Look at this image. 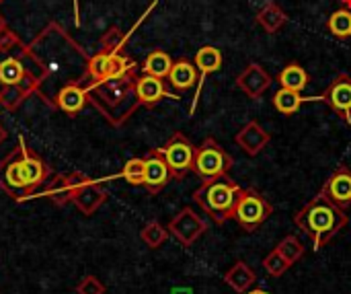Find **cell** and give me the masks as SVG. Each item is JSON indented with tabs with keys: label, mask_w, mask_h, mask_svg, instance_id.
<instances>
[{
	"label": "cell",
	"mask_w": 351,
	"mask_h": 294,
	"mask_svg": "<svg viewBox=\"0 0 351 294\" xmlns=\"http://www.w3.org/2000/svg\"><path fill=\"white\" fill-rule=\"evenodd\" d=\"M47 175V165L27 148L23 138H19V146L0 161V188L16 202L31 198Z\"/></svg>",
	"instance_id": "6da1fadb"
},
{
	"label": "cell",
	"mask_w": 351,
	"mask_h": 294,
	"mask_svg": "<svg viewBox=\"0 0 351 294\" xmlns=\"http://www.w3.org/2000/svg\"><path fill=\"white\" fill-rule=\"evenodd\" d=\"M294 223L313 241L315 251H319L348 227L350 216L325 194H317L302 210L294 214Z\"/></svg>",
	"instance_id": "7a4b0ae2"
},
{
	"label": "cell",
	"mask_w": 351,
	"mask_h": 294,
	"mask_svg": "<svg viewBox=\"0 0 351 294\" xmlns=\"http://www.w3.org/2000/svg\"><path fill=\"white\" fill-rule=\"evenodd\" d=\"M136 70L117 76V78H105L101 82H93L88 91V99L99 107V111L113 124L121 126L140 105L136 97Z\"/></svg>",
	"instance_id": "3957f363"
},
{
	"label": "cell",
	"mask_w": 351,
	"mask_h": 294,
	"mask_svg": "<svg viewBox=\"0 0 351 294\" xmlns=\"http://www.w3.org/2000/svg\"><path fill=\"white\" fill-rule=\"evenodd\" d=\"M241 190L243 188L237 181H232L228 175L206 179L193 192V202L214 220V225L222 227L228 220H232Z\"/></svg>",
	"instance_id": "277c9868"
},
{
	"label": "cell",
	"mask_w": 351,
	"mask_h": 294,
	"mask_svg": "<svg viewBox=\"0 0 351 294\" xmlns=\"http://www.w3.org/2000/svg\"><path fill=\"white\" fill-rule=\"evenodd\" d=\"M234 161L224 150V146L214 138L208 136L197 148H195V161H193V173L199 179H214V177H226L232 169Z\"/></svg>",
	"instance_id": "5b68a950"
},
{
	"label": "cell",
	"mask_w": 351,
	"mask_h": 294,
	"mask_svg": "<svg viewBox=\"0 0 351 294\" xmlns=\"http://www.w3.org/2000/svg\"><path fill=\"white\" fill-rule=\"evenodd\" d=\"M274 214V204L257 190L253 188H243L239 202L234 206V214L232 220H237V225L247 231V233H255L269 216Z\"/></svg>",
	"instance_id": "8992f818"
},
{
	"label": "cell",
	"mask_w": 351,
	"mask_h": 294,
	"mask_svg": "<svg viewBox=\"0 0 351 294\" xmlns=\"http://www.w3.org/2000/svg\"><path fill=\"white\" fill-rule=\"evenodd\" d=\"M195 148L197 146H193L191 140L181 132H175L167 140V144L158 148L162 152L171 173H173V179H183L189 171H193Z\"/></svg>",
	"instance_id": "52a82bcc"
},
{
	"label": "cell",
	"mask_w": 351,
	"mask_h": 294,
	"mask_svg": "<svg viewBox=\"0 0 351 294\" xmlns=\"http://www.w3.org/2000/svg\"><path fill=\"white\" fill-rule=\"evenodd\" d=\"M169 235H173L181 245L191 247L206 231H208V223L193 210V208H181L171 223L167 225Z\"/></svg>",
	"instance_id": "ba28073f"
},
{
	"label": "cell",
	"mask_w": 351,
	"mask_h": 294,
	"mask_svg": "<svg viewBox=\"0 0 351 294\" xmlns=\"http://www.w3.org/2000/svg\"><path fill=\"white\" fill-rule=\"evenodd\" d=\"M319 101L329 105V109L335 111V115H339L346 124L351 126V74H337L327 84Z\"/></svg>",
	"instance_id": "9c48e42d"
},
{
	"label": "cell",
	"mask_w": 351,
	"mask_h": 294,
	"mask_svg": "<svg viewBox=\"0 0 351 294\" xmlns=\"http://www.w3.org/2000/svg\"><path fill=\"white\" fill-rule=\"evenodd\" d=\"M234 142L247 157H257L271 142V134L257 120H251L237 132Z\"/></svg>",
	"instance_id": "30bf717a"
},
{
	"label": "cell",
	"mask_w": 351,
	"mask_h": 294,
	"mask_svg": "<svg viewBox=\"0 0 351 294\" xmlns=\"http://www.w3.org/2000/svg\"><path fill=\"white\" fill-rule=\"evenodd\" d=\"M234 82H237V87H239L247 97L259 99V97L271 87L274 78H271V74H269L261 64L253 62V64H249V66L237 76Z\"/></svg>",
	"instance_id": "8fae6325"
},
{
	"label": "cell",
	"mask_w": 351,
	"mask_h": 294,
	"mask_svg": "<svg viewBox=\"0 0 351 294\" xmlns=\"http://www.w3.org/2000/svg\"><path fill=\"white\" fill-rule=\"evenodd\" d=\"M321 194H325L333 204H337L339 208H348L351 206V169L348 165H339L331 177L325 181Z\"/></svg>",
	"instance_id": "7c38bea8"
},
{
	"label": "cell",
	"mask_w": 351,
	"mask_h": 294,
	"mask_svg": "<svg viewBox=\"0 0 351 294\" xmlns=\"http://www.w3.org/2000/svg\"><path fill=\"white\" fill-rule=\"evenodd\" d=\"M173 179V173L158 148H152L146 155V173H144V188L150 194H158L169 181Z\"/></svg>",
	"instance_id": "4fadbf2b"
},
{
	"label": "cell",
	"mask_w": 351,
	"mask_h": 294,
	"mask_svg": "<svg viewBox=\"0 0 351 294\" xmlns=\"http://www.w3.org/2000/svg\"><path fill=\"white\" fill-rule=\"evenodd\" d=\"M136 97L140 105H146V107H154L162 99H179L167 89L165 78H156L150 74H140L136 78Z\"/></svg>",
	"instance_id": "5bb4252c"
},
{
	"label": "cell",
	"mask_w": 351,
	"mask_h": 294,
	"mask_svg": "<svg viewBox=\"0 0 351 294\" xmlns=\"http://www.w3.org/2000/svg\"><path fill=\"white\" fill-rule=\"evenodd\" d=\"M86 179H88V177L82 175V173L56 175V177L47 183V188H45V192H43L41 196H43V198H49V200H51L53 204H58V206H64V204L72 202L74 192H76L78 185L84 183Z\"/></svg>",
	"instance_id": "9a60e30c"
},
{
	"label": "cell",
	"mask_w": 351,
	"mask_h": 294,
	"mask_svg": "<svg viewBox=\"0 0 351 294\" xmlns=\"http://www.w3.org/2000/svg\"><path fill=\"white\" fill-rule=\"evenodd\" d=\"M107 202V194L105 190L95 181V179H86L84 183L78 185V190L72 196V204L80 210V214L84 216H93L103 204Z\"/></svg>",
	"instance_id": "2e32d148"
},
{
	"label": "cell",
	"mask_w": 351,
	"mask_h": 294,
	"mask_svg": "<svg viewBox=\"0 0 351 294\" xmlns=\"http://www.w3.org/2000/svg\"><path fill=\"white\" fill-rule=\"evenodd\" d=\"M195 68L199 72V89L195 93V99H193V107H191V113L195 111V103L199 99V93H202V82L206 80V76L218 72L222 68V52L214 45H202L195 54Z\"/></svg>",
	"instance_id": "e0dca14e"
},
{
	"label": "cell",
	"mask_w": 351,
	"mask_h": 294,
	"mask_svg": "<svg viewBox=\"0 0 351 294\" xmlns=\"http://www.w3.org/2000/svg\"><path fill=\"white\" fill-rule=\"evenodd\" d=\"M88 101V91L76 82H70L66 87L60 89L58 97H56V105L66 113V115H76L84 109Z\"/></svg>",
	"instance_id": "ac0fdd59"
},
{
	"label": "cell",
	"mask_w": 351,
	"mask_h": 294,
	"mask_svg": "<svg viewBox=\"0 0 351 294\" xmlns=\"http://www.w3.org/2000/svg\"><path fill=\"white\" fill-rule=\"evenodd\" d=\"M167 78H169V84L173 89L183 93V91H189L195 87V82L199 80V72H197L193 62H189L187 58H179L173 62V68H171Z\"/></svg>",
	"instance_id": "d6986e66"
},
{
	"label": "cell",
	"mask_w": 351,
	"mask_h": 294,
	"mask_svg": "<svg viewBox=\"0 0 351 294\" xmlns=\"http://www.w3.org/2000/svg\"><path fill=\"white\" fill-rule=\"evenodd\" d=\"M224 282H226L234 293H249V291L253 289V284L257 282V274H255V270L249 268L243 260H239L234 266H230V268L224 272Z\"/></svg>",
	"instance_id": "ffe728a7"
},
{
	"label": "cell",
	"mask_w": 351,
	"mask_h": 294,
	"mask_svg": "<svg viewBox=\"0 0 351 294\" xmlns=\"http://www.w3.org/2000/svg\"><path fill=\"white\" fill-rule=\"evenodd\" d=\"M278 82H280L282 89H290V91L302 93V91L308 87L311 76H308V72H306V68H304L302 64H298V62H288V64L280 70Z\"/></svg>",
	"instance_id": "44dd1931"
},
{
	"label": "cell",
	"mask_w": 351,
	"mask_h": 294,
	"mask_svg": "<svg viewBox=\"0 0 351 294\" xmlns=\"http://www.w3.org/2000/svg\"><path fill=\"white\" fill-rule=\"evenodd\" d=\"M271 101H274V107L282 115L290 117V115H294L302 107V103H306V101H319V97H302V93H298V91H290V89H282L280 87V91L274 95Z\"/></svg>",
	"instance_id": "7402d4cb"
},
{
	"label": "cell",
	"mask_w": 351,
	"mask_h": 294,
	"mask_svg": "<svg viewBox=\"0 0 351 294\" xmlns=\"http://www.w3.org/2000/svg\"><path fill=\"white\" fill-rule=\"evenodd\" d=\"M257 23L267 31V33H278L286 23L288 14L278 2H267L259 12H257Z\"/></svg>",
	"instance_id": "603a6c76"
},
{
	"label": "cell",
	"mask_w": 351,
	"mask_h": 294,
	"mask_svg": "<svg viewBox=\"0 0 351 294\" xmlns=\"http://www.w3.org/2000/svg\"><path fill=\"white\" fill-rule=\"evenodd\" d=\"M142 74H150V76H156V78H167L171 68H173V58L162 52V49H152L146 60L142 62Z\"/></svg>",
	"instance_id": "cb8c5ba5"
},
{
	"label": "cell",
	"mask_w": 351,
	"mask_h": 294,
	"mask_svg": "<svg viewBox=\"0 0 351 294\" xmlns=\"http://www.w3.org/2000/svg\"><path fill=\"white\" fill-rule=\"evenodd\" d=\"M327 29L335 39H350L351 37V8H339L335 10L329 21H327Z\"/></svg>",
	"instance_id": "d4e9b609"
},
{
	"label": "cell",
	"mask_w": 351,
	"mask_h": 294,
	"mask_svg": "<svg viewBox=\"0 0 351 294\" xmlns=\"http://www.w3.org/2000/svg\"><path fill=\"white\" fill-rule=\"evenodd\" d=\"M140 239L144 241L146 247L150 249H158L167 239H169V229L162 227L158 220H150L148 225H144V229L140 231Z\"/></svg>",
	"instance_id": "484cf974"
},
{
	"label": "cell",
	"mask_w": 351,
	"mask_h": 294,
	"mask_svg": "<svg viewBox=\"0 0 351 294\" xmlns=\"http://www.w3.org/2000/svg\"><path fill=\"white\" fill-rule=\"evenodd\" d=\"M25 76V66L16 58H6L0 62V80L6 87H19Z\"/></svg>",
	"instance_id": "4316f807"
},
{
	"label": "cell",
	"mask_w": 351,
	"mask_h": 294,
	"mask_svg": "<svg viewBox=\"0 0 351 294\" xmlns=\"http://www.w3.org/2000/svg\"><path fill=\"white\" fill-rule=\"evenodd\" d=\"M278 251H280V256L290 264V266H294L296 262H300L302 258H304V245L298 241V237H294V235H288L286 239H282L280 241V245L276 247Z\"/></svg>",
	"instance_id": "83f0119b"
},
{
	"label": "cell",
	"mask_w": 351,
	"mask_h": 294,
	"mask_svg": "<svg viewBox=\"0 0 351 294\" xmlns=\"http://www.w3.org/2000/svg\"><path fill=\"white\" fill-rule=\"evenodd\" d=\"M109 60H111V54L107 49L95 54L88 60V76L93 78V82H101L109 76Z\"/></svg>",
	"instance_id": "f1b7e54d"
},
{
	"label": "cell",
	"mask_w": 351,
	"mask_h": 294,
	"mask_svg": "<svg viewBox=\"0 0 351 294\" xmlns=\"http://www.w3.org/2000/svg\"><path fill=\"white\" fill-rule=\"evenodd\" d=\"M144 173H146V159H130L123 169H121V177L130 183V185H144Z\"/></svg>",
	"instance_id": "f546056e"
},
{
	"label": "cell",
	"mask_w": 351,
	"mask_h": 294,
	"mask_svg": "<svg viewBox=\"0 0 351 294\" xmlns=\"http://www.w3.org/2000/svg\"><path fill=\"white\" fill-rule=\"evenodd\" d=\"M263 268H265V272L269 274V276H274V278H280V276H284L292 266L280 256V251L278 249H274V251H269V256L263 260Z\"/></svg>",
	"instance_id": "4dcf8cb0"
},
{
	"label": "cell",
	"mask_w": 351,
	"mask_h": 294,
	"mask_svg": "<svg viewBox=\"0 0 351 294\" xmlns=\"http://www.w3.org/2000/svg\"><path fill=\"white\" fill-rule=\"evenodd\" d=\"M105 284L97 278V276H84L80 280V284L76 286V294H105Z\"/></svg>",
	"instance_id": "1f68e13d"
},
{
	"label": "cell",
	"mask_w": 351,
	"mask_h": 294,
	"mask_svg": "<svg viewBox=\"0 0 351 294\" xmlns=\"http://www.w3.org/2000/svg\"><path fill=\"white\" fill-rule=\"evenodd\" d=\"M4 140H6V130H4V126L0 124V144H2Z\"/></svg>",
	"instance_id": "d6a6232c"
},
{
	"label": "cell",
	"mask_w": 351,
	"mask_h": 294,
	"mask_svg": "<svg viewBox=\"0 0 351 294\" xmlns=\"http://www.w3.org/2000/svg\"><path fill=\"white\" fill-rule=\"evenodd\" d=\"M173 294H191V291L189 289H175Z\"/></svg>",
	"instance_id": "836d02e7"
},
{
	"label": "cell",
	"mask_w": 351,
	"mask_h": 294,
	"mask_svg": "<svg viewBox=\"0 0 351 294\" xmlns=\"http://www.w3.org/2000/svg\"><path fill=\"white\" fill-rule=\"evenodd\" d=\"M247 294H269L267 291H263V289H253V291H249Z\"/></svg>",
	"instance_id": "e575fe53"
},
{
	"label": "cell",
	"mask_w": 351,
	"mask_h": 294,
	"mask_svg": "<svg viewBox=\"0 0 351 294\" xmlns=\"http://www.w3.org/2000/svg\"><path fill=\"white\" fill-rule=\"evenodd\" d=\"M4 29H6V21H4V16L0 14V33H2Z\"/></svg>",
	"instance_id": "d590c367"
},
{
	"label": "cell",
	"mask_w": 351,
	"mask_h": 294,
	"mask_svg": "<svg viewBox=\"0 0 351 294\" xmlns=\"http://www.w3.org/2000/svg\"><path fill=\"white\" fill-rule=\"evenodd\" d=\"M341 2H343V6H346V8H351V0H341Z\"/></svg>",
	"instance_id": "8d00e7d4"
},
{
	"label": "cell",
	"mask_w": 351,
	"mask_h": 294,
	"mask_svg": "<svg viewBox=\"0 0 351 294\" xmlns=\"http://www.w3.org/2000/svg\"><path fill=\"white\" fill-rule=\"evenodd\" d=\"M0 2H4V0H0Z\"/></svg>",
	"instance_id": "74e56055"
}]
</instances>
